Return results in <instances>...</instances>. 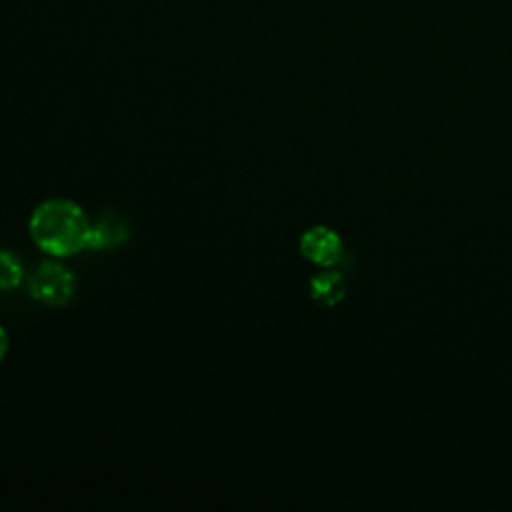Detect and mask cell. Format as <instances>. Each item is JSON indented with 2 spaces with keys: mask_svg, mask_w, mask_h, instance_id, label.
Segmentation results:
<instances>
[{
  "mask_svg": "<svg viewBox=\"0 0 512 512\" xmlns=\"http://www.w3.org/2000/svg\"><path fill=\"white\" fill-rule=\"evenodd\" d=\"M30 236L34 244L50 256H72L88 248L90 220L74 200L50 198L34 208L30 216Z\"/></svg>",
  "mask_w": 512,
  "mask_h": 512,
  "instance_id": "6da1fadb",
  "label": "cell"
},
{
  "mask_svg": "<svg viewBox=\"0 0 512 512\" xmlns=\"http://www.w3.org/2000/svg\"><path fill=\"white\" fill-rule=\"evenodd\" d=\"M32 298L46 306H64L76 292V276L66 266L54 260H44L36 266L28 280Z\"/></svg>",
  "mask_w": 512,
  "mask_h": 512,
  "instance_id": "7a4b0ae2",
  "label": "cell"
},
{
  "mask_svg": "<svg viewBox=\"0 0 512 512\" xmlns=\"http://www.w3.org/2000/svg\"><path fill=\"white\" fill-rule=\"evenodd\" d=\"M300 254L322 268H332L344 258V244L338 232L328 226H312L300 236Z\"/></svg>",
  "mask_w": 512,
  "mask_h": 512,
  "instance_id": "3957f363",
  "label": "cell"
},
{
  "mask_svg": "<svg viewBox=\"0 0 512 512\" xmlns=\"http://www.w3.org/2000/svg\"><path fill=\"white\" fill-rule=\"evenodd\" d=\"M130 234L128 222L114 212L102 214L94 224H90L88 248L92 250H110L120 246Z\"/></svg>",
  "mask_w": 512,
  "mask_h": 512,
  "instance_id": "277c9868",
  "label": "cell"
},
{
  "mask_svg": "<svg viewBox=\"0 0 512 512\" xmlns=\"http://www.w3.org/2000/svg\"><path fill=\"white\" fill-rule=\"evenodd\" d=\"M310 296L322 306H336L346 296V278L340 270L324 268L310 278Z\"/></svg>",
  "mask_w": 512,
  "mask_h": 512,
  "instance_id": "5b68a950",
  "label": "cell"
},
{
  "mask_svg": "<svg viewBox=\"0 0 512 512\" xmlns=\"http://www.w3.org/2000/svg\"><path fill=\"white\" fill-rule=\"evenodd\" d=\"M24 280V266L12 250H0V292L14 290Z\"/></svg>",
  "mask_w": 512,
  "mask_h": 512,
  "instance_id": "8992f818",
  "label": "cell"
},
{
  "mask_svg": "<svg viewBox=\"0 0 512 512\" xmlns=\"http://www.w3.org/2000/svg\"><path fill=\"white\" fill-rule=\"evenodd\" d=\"M8 346H10V342H8V332L0 326V362L4 360V356H6V352H8Z\"/></svg>",
  "mask_w": 512,
  "mask_h": 512,
  "instance_id": "52a82bcc",
  "label": "cell"
}]
</instances>
